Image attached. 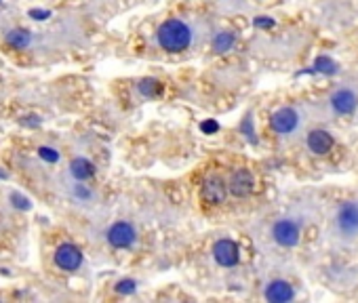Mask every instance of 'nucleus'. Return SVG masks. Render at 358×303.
<instances>
[{
	"mask_svg": "<svg viewBox=\"0 0 358 303\" xmlns=\"http://www.w3.org/2000/svg\"><path fill=\"white\" fill-rule=\"evenodd\" d=\"M316 120H318L316 105L306 101L285 103L270 114V131L282 143H291V141H299L303 131Z\"/></svg>",
	"mask_w": 358,
	"mask_h": 303,
	"instance_id": "nucleus-2",
	"label": "nucleus"
},
{
	"mask_svg": "<svg viewBox=\"0 0 358 303\" xmlns=\"http://www.w3.org/2000/svg\"><path fill=\"white\" fill-rule=\"evenodd\" d=\"M320 122H337L348 120L358 112V76H348L335 82L322 101L314 103Z\"/></svg>",
	"mask_w": 358,
	"mask_h": 303,
	"instance_id": "nucleus-3",
	"label": "nucleus"
},
{
	"mask_svg": "<svg viewBox=\"0 0 358 303\" xmlns=\"http://www.w3.org/2000/svg\"><path fill=\"white\" fill-rule=\"evenodd\" d=\"M199 28L188 20H166L158 26L154 38L156 45L166 53H184L199 43Z\"/></svg>",
	"mask_w": 358,
	"mask_h": 303,
	"instance_id": "nucleus-5",
	"label": "nucleus"
},
{
	"mask_svg": "<svg viewBox=\"0 0 358 303\" xmlns=\"http://www.w3.org/2000/svg\"><path fill=\"white\" fill-rule=\"evenodd\" d=\"M0 3H3V0H0Z\"/></svg>",
	"mask_w": 358,
	"mask_h": 303,
	"instance_id": "nucleus-22",
	"label": "nucleus"
},
{
	"mask_svg": "<svg viewBox=\"0 0 358 303\" xmlns=\"http://www.w3.org/2000/svg\"><path fill=\"white\" fill-rule=\"evenodd\" d=\"M72 196H74L78 202H87V200L93 198V192H91L87 186H83V182H76V184L72 186Z\"/></svg>",
	"mask_w": 358,
	"mask_h": 303,
	"instance_id": "nucleus-17",
	"label": "nucleus"
},
{
	"mask_svg": "<svg viewBox=\"0 0 358 303\" xmlns=\"http://www.w3.org/2000/svg\"><path fill=\"white\" fill-rule=\"evenodd\" d=\"M297 297V288L287 278H270L264 284V299L270 303H287Z\"/></svg>",
	"mask_w": 358,
	"mask_h": 303,
	"instance_id": "nucleus-10",
	"label": "nucleus"
},
{
	"mask_svg": "<svg viewBox=\"0 0 358 303\" xmlns=\"http://www.w3.org/2000/svg\"><path fill=\"white\" fill-rule=\"evenodd\" d=\"M70 175L76 179V182H89L93 175H95V165L87 158H74L68 167Z\"/></svg>",
	"mask_w": 358,
	"mask_h": 303,
	"instance_id": "nucleus-13",
	"label": "nucleus"
},
{
	"mask_svg": "<svg viewBox=\"0 0 358 303\" xmlns=\"http://www.w3.org/2000/svg\"><path fill=\"white\" fill-rule=\"evenodd\" d=\"M38 156H41L43 161H47V163H57V161H59V152H57L55 147L43 145V147H38Z\"/></svg>",
	"mask_w": 358,
	"mask_h": 303,
	"instance_id": "nucleus-19",
	"label": "nucleus"
},
{
	"mask_svg": "<svg viewBox=\"0 0 358 303\" xmlns=\"http://www.w3.org/2000/svg\"><path fill=\"white\" fill-rule=\"evenodd\" d=\"M228 186V194L234 198H249L255 188H257V179L249 169H234L230 173V177L226 179Z\"/></svg>",
	"mask_w": 358,
	"mask_h": 303,
	"instance_id": "nucleus-7",
	"label": "nucleus"
},
{
	"mask_svg": "<svg viewBox=\"0 0 358 303\" xmlns=\"http://www.w3.org/2000/svg\"><path fill=\"white\" fill-rule=\"evenodd\" d=\"M211 253H213L215 263L222 267H236L241 263V246L232 238H220L213 244Z\"/></svg>",
	"mask_w": 358,
	"mask_h": 303,
	"instance_id": "nucleus-11",
	"label": "nucleus"
},
{
	"mask_svg": "<svg viewBox=\"0 0 358 303\" xmlns=\"http://www.w3.org/2000/svg\"><path fill=\"white\" fill-rule=\"evenodd\" d=\"M106 240L114 249H131L137 242V228L129 221H116L108 228Z\"/></svg>",
	"mask_w": 358,
	"mask_h": 303,
	"instance_id": "nucleus-8",
	"label": "nucleus"
},
{
	"mask_svg": "<svg viewBox=\"0 0 358 303\" xmlns=\"http://www.w3.org/2000/svg\"><path fill=\"white\" fill-rule=\"evenodd\" d=\"M217 126L213 124V122H207V124H203V131H215Z\"/></svg>",
	"mask_w": 358,
	"mask_h": 303,
	"instance_id": "nucleus-21",
	"label": "nucleus"
},
{
	"mask_svg": "<svg viewBox=\"0 0 358 303\" xmlns=\"http://www.w3.org/2000/svg\"><path fill=\"white\" fill-rule=\"evenodd\" d=\"M234 43H236V36H234L232 32H228V30L215 32L213 38H211V47H213L215 53H226V51H230V49L234 47Z\"/></svg>",
	"mask_w": 358,
	"mask_h": 303,
	"instance_id": "nucleus-14",
	"label": "nucleus"
},
{
	"mask_svg": "<svg viewBox=\"0 0 358 303\" xmlns=\"http://www.w3.org/2000/svg\"><path fill=\"white\" fill-rule=\"evenodd\" d=\"M327 240L335 249L358 244V190L341 198L327 219Z\"/></svg>",
	"mask_w": 358,
	"mask_h": 303,
	"instance_id": "nucleus-1",
	"label": "nucleus"
},
{
	"mask_svg": "<svg viewBox=\"0 0 358 303\" xmlns=\"http://www.w3.org/2000/svg\"><path fill=\"white\" fill-rule=\"evenodd\" d=\"M310 211L303 209V207H293L289 209L287 213L278 215L270 228H268V238L270 242L280 249V251H293L299 246L303 234H306V228L310 223Z\"/></svg>",
	"mask_w": 358,
	"mask_h": 303,
	"instance_id": "nucleus-4",
	"label": "nucleus"
},
{
	"mask_svg": "<svg viewBox=\"0 0 358 303\" xmlns=\"http://www.w3.org/2000/svg\"><path fill=\"white\" fill-rule=\"evenodd\" d=\"M11 200H13V205H15L17 209H20V207H22V209H30V202H28L24 196H20V194H13Z\"/></svg>",
	"mask_w": 358,
	"mask_h": 303,
	"instance_id": "nucleus-20",
	"label": "nucleus"
},
{
	"mask_svg": "<svg viewBox=\"0 0 358 303\" xmlns=\"http://www.w3.org/2000/svg\"><path fill=\"white\" fill-rule=\"evenodd\" d=\"M114 290H116V293H120V295H131V293H135V290H137V282H135L133 278H122V280H118V282H116Z\"/></svg>",
	"mask_w": 358,
	"mask_h": 303,
	"instance_id": "nucleus-18",
	"label": "nucleus"
},
{
	"mask_svg": "<svg viewBox=\"0 0 358 303\" xmlns=\"http://www.w3.org/2000/svg\"><path fill=\"white\" fill-rule=\"evenodd\" d=\"M303 149L308 152V156L312 158H329L333 152L337 149V137L331 128L320 126V124H310L303 135L299 137Z\"/></svg>",
	"mask_w": 358,
	"mask_h": 303,
	"instance_id": "nucleus-6",
	"label": "nucleus"
},
{
	"mask_svg": "<svg viewBox=\"0 0 358 303\" xmlns=\"http://www.w3.org/2000/svg\"><path fill=\"white\" fill-rule=\"evenodd\" d=\"M5 40H7L11 47H15V49H28V47L32 45V34L26 32V30L15 28V30H9V32L5 34Z\"/></svg>",
	"mask_w": 358,
	"mask_h": 303,
	"instance_id": "nucleus-15",
	"label": "nucleus"
},
{
	"mask_svg": "<svg viewBox=\"0 0 358 303\" xmlns=\"http://www.w3.org/2000/svg\"><path fill=\"white\" fill-rule=\"evenodd\" d=\"M203 198L209 205H222L228 198V186H226V177L211 173L205 182H203V190H201Z\"/></svg>",
	"mask_w": 358,
	"mask_h": 303,
	"instance_id": "nucleus-12",
	"label": "nucleus"
},
{
	"mask_svg": "<svg viewBox=\"0 0 358 303\" xmlns=\"http://www.w3.org/2000/svg\"><path fill=\"white\" fill-rule=\"evenodd\" d=\"M53 261H55V265H57L62 272L74 274V272H78V269L83 267V253H80V249H78L76 244L64 242V244H59V246L55 249Z\"/></svg>",
	"mask_w": 358,
	"mask_h": 303,
	"instance_id": "nucleus-9",
	"label": "nucleus"
},
{
	"mask_svg": "<svg viewBox=\"0 0 358 303\" xmlns=\"http://www.w3.org/2000/svg\"><path fill=\"white\" fill-rule=\"evenodd\" d=\"M137 89H139V93H141V95H145V97H154V95L160 91V82H158V80H152V78H145V80H141V82L137 84Z\"/></svg>",
	"mask_w": 358,
	"mask_h": 303,
	"instance_id": "nucleus-16",
	"label": "nucleus"
}]
</instances>
